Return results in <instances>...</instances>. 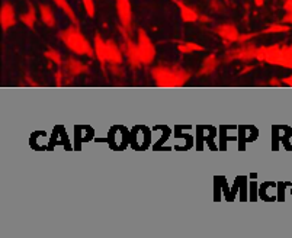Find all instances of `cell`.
Here are the masks:
<instances>
[{
    "label": "cell",
    "instance_id": "cell-10",
    "mask_svg": "<svg viewBox=\"0 0 292 238\" xmlns=\"http://www.w3.org/2000/svg\"><path fill=\"white\" fill-rule=\"evenodd\" d=\"M93 48H95V55L99 60L102 67H105L106 63V41L102 38L100 33H95V41H93Z\"/></svg>",
    "mask_w": 292,
    "mask_h": 238
},
{
    "label": "cell",
    "instance_id": "cell-5",
    "mask_svg": "<svg viewBox=\"0 0 292 238\" xmlns=\"http://www.w3.org/2000/svg\"><path fill=\"white\" fill-rule=\"evenodd\" d=\"M115 8L119 23L125 32L130 33L132 29V5L131 0H115Z\"/></svg>",
    "mask_w": 292,
    "mask_h": 238
},
{
    "label": "cell",
    "instance_id": "cell-17",
    "mask_svg": "<svg viewBox=\"0 0 292 238\" xmlns=\"http://www.w3.org/2000/svg\"><path fill=\"white\" fill-rule=\"evenodd\" d=\"M291 28L288 25H282V23H272L268 29H263L260 33H282L288 32Z\"/></svg>",
    "mask_w": 292,
    "mask_h": 238
},
{
    "label": "cell",
    "instance_id": "cell-4",
    "mask_svg": "<svg viewBox=\"0 0 292 238\" xmlns=\"http://www.w3.org/2000/svg\"><path fill=\"white\" fill-rule=\"evenodd\" d=\"M137 35V55L141 65L152 64L156 58V45L142 28L138 29Z\"/></svg>",
    "mask_w": 292,
    "mask_h": 238
},
{
    "label": "cell",
    "instance_id": "cell-7",
    "mask_svg": "<svg viewBox=\"0 0 292 238\" xmlns=\"http://www.w3.org/2000/svg\"><path fill=\"white\" fill-rule=\"evenodd\" d=\"M214 32L223 39V41H226V43H237L240 41V32H238L237 26L236 25H233V23H224V25H218L215 29H214Z\"/></svg>",
    "mask_w": 292,
    "mask_h": 238
},
{
    "label": "cell",
    "instance_id": "cell-16",
    "mask_svg": "<svg viewBox=\"0 0 292 238\" xmlns=\"http://www.w3.org/2000/svg\"><path fill=\"white\" fill-rule=\"evenodd\" d=\"M44 57H45V58H48L50 61L55 63L57 65L64 64V61H63V58H61V54H60L57 50H54V48H48V50L44 53Z\"/></svg>",
    "mask_w": 292,
    "mask_h": 238
},
{
    "label": "cell",
    "instance_id": "cell-6",
    "mask_svg": "<svg viewBox=\"0 0 292 238\" xmlns=\"http://www.w3.org/2000/svg\"><path fill=\"white\" fill-rule=\"evenodd\" d=\"M16 21H18V18H16V12H15L13 5L9 2H5L0 8V26H2L3 32L13 28L16 25Z\"/></svg>",
    "mask_w": 292,
    "mask_h": 238
},
{
    "label": "cell",
    "instance_id": "cell-15",
    "mask_svg": "<svg viewBox=\"0 0 292 238\" xmlns=\"http://www.w3.org/2000/svg\"><path fill=\"white\" fill-rule=\"evenodd\" d=\"M177 50H179V53H182V54H192V53H202V51H205V47H202L201 44L188 41V43L179 44V45H177Z\"/></svg>",
    "mask_w": 292,
    "mask_h": 238
},
{
    "label": "cell",
    "instance_id": "cell-19",
    "mask_svg": "<svg viewBox=\"0 0 292 238\" xmlns=\"http://www.w3.org/2000/svg\"><path fill=\"white\" fill-rule=\"evenodd\" d=\"M83 3V8L86 11V15L89 18H95L96 16V5H95V0H82Z\"/></svg>",
    "mask_w": 292,
    "mask_h": 238
},
{
    "label": "cell",
    "instance_id": "cell-18",
    "mask_svg": "<svg viewBox=\"0 0 292 238\" xmlns=\"http://www.w3.org/2000/svg\"><path fill=\"white\" fill-rule=\"evenodd\" d=\"M216 64H218V61H216L215 55H209V57H206L205 61H204V67H202V74L204 73H211V71H214L215 70Z\"/></svg>",
    "mask_w": 292,
    "mask_h": 238
},
{
    "label": "cell",
    "instance_id": "cell-14",
    "mask_svg": "<svg viewBox=\"0 0 292 238\" xmlns=\"http://www.w3.org/2000/svg\"><path fill=\"white\" fill-rule=\"evenodd\" d=\"M19 21H21L26 28H29V29H32V31L35 29L36 12H35V8H33L31 3L28 5V11L25 12V13H22L21 16H19Z\"/></svg>",
    "mask_w": 292,
    "mask_h": 238
},
{
    "label": "cell",
    "instance_id": "cell-21",
    "mask_svg": "<svg viewBox=\"0 0 292 238\" xmlns=\"http://www.w3.org/2000/svg\"><path fill=\"white\" fill-rule=\"evenodd\" d=\"M271 86H281L282 85V80H279V78H271V83H269Z\"/></svg>",
    "mask_w": 292,
    "mask_h": 238
},
{
    "label": "cell",
    "instance_id": "cell-8",
    "mask_svg": "<svg viewBox=\"0 0 292 238\" xmlns=\"http://www.w3.org/2000/svg\"><path fill=\"white\" fill-rule=\"evenodd\" d=\"M124 57H122V51L119 50L118 44L114 39H106V63L112 65L122 64Z\"/></svg>",
    "mask_w": 292,
    "mask_h": 238
},
{
    "label": "cell",
    "instance_id": "cell-12",
    "mask_svg": "<svg viewBox=\"0 0 292 238\" xmlns=\"http://www.w3.org/2000/svg\"><path fill=\"white\" fill-rule=\"evenodd\" d=\"M65 70L70 76H77V74H82V73H86L87 71V65H85L82 61H79L77 58H68L65 61L64 64Z\"/></svg>",
    "mask_w": 292,
    "mask_h": 238
},
{
    "label": "cell",
    "instance_id": "cell-9",
    "mask_svg": "<svg viewBox=\"0 0 292 238\" xmlns=\"http://www.w3.org/2000/svg\"><path fill=\"white\" fill-rule=\"evenodd\" d=\"M173 2L176 3V6L179 8V11H180V19H182L185 23H195V22H198L199 15H198V12L195 11L194 8L185 5L184 2H180V0H173Z\"/></svg>",
    "mask_w": 292,
    "mask_h": 238
},
{
    "label": "cell",
    "instance_id": "cell-11",
    "mask_svg": "<svg viewBox=\"0 0 292 238\" xmlns=\"http://www.w3.org/2000/svg\"><path fill=\"white\" fill-rule=\"evenodd\" d=\"M40 18H41V21H43L45 26H48V28H54L55 26L57 19H55L53 8L50 5H44V3L40 5Z\"/></svg>",
    "mask_w": 292,
    "mask_h": 238
},
{
    "label": "cell",
    "instance_id": "cell-2",
    "mask_svg": "<svg viewBox=\"0 0 292 238\" xmlns=\"http://www.w3.org/2000/svg\"><path fill=\"white\" fill-rule=\"evenodd\" d=\"M156 85L160 87L184 86L191 78V73L179 65H157L152 70Z\"/></svg>",
    "mask_w": 292,
    "mask_h": 238
},
{
    "label": "cell",
    "instance_id": "cell-20",
    "mask_svg": "<svg viewBox=\"0 0 292 238\" xmlns=\"http://www.w3.org/2000/svg\"><path fill=\"white\" fill-rule=\"evenodd\" d=\"M282 85H286V86L292 87V74L288 77H283V78H282Z\"/></svg>",
    "mask_w": 292,
    "mask_h": 238
},
{
    "label": "cell",
    "instance_id": "cell-1",
    "mask_svg": "<svg viewBox=\"0 0 292 238\" xmlns=\"http://www.w3.org/2000/svg\"><path fill=\"white\" fill-rule=\"evenodd\" d=\"M61 43L76 55H85V57H93L95 55V48L87 41V38L80 31L79 25H70L65 29L60 31L58 33Z\"/></svg>",
    "mask_w": 292,
    "mask_h": 238
},
{
    "label": "cell",
    "instance_id": "cell-13",
    "mask_svg": "<svg viewBox=\"0 0 292 238\" xmlns=\"http://www.w3.org/2000/svg\"><path fill=\"white\" fill-rule=\"evenodd\" d=\"M55 3V6L58 8V9H61V11L64 12V15L71 21L73 25H79V19H77L76 16V12L75 9L71 8V5L67 2V0H53Z\"/></svg>",
    "mask_w": 292,
    "mask_h": 238
},
{
    "label": "cell",
    "instance_id": "cell-3",
    "mask_svg": "<svg viewBox=\"0 0 292 238\" xmlns=\"http://www.w3.org/2000/svg\"><path fill=\"white\" fill-rule=\"evenodd\" d=\"M256 60L292 70V45H286V47L271 45V47L256 48Z\"/></svg>",
    "mask_w": 292,
    "mask_h": 238
},
{
    "label": "cell",
    "instance_id": "cell-22",
    "mask_svg": "<svg viewBox=\"0 0 292 238\" xmlns=\"http://www.w3.org/2000/svg\"><path fill=\"white\" fill-rule=\"evenodd\" d=\"M263 3H265V0H254V5L260 8V6H263Z\"/></svg>",
    "mask_w": 292,
    "mask_h": 238
}]
</instances>
